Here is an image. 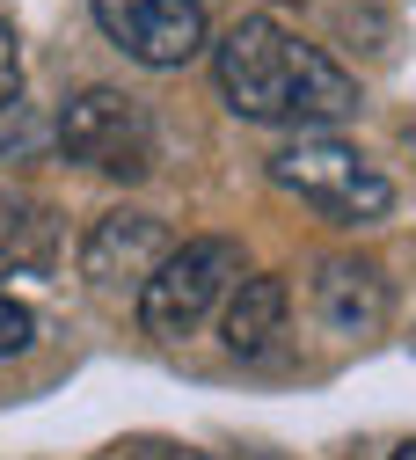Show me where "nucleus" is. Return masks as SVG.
Listing matches in <instances>:
<instances>
[{"instance_id": "1", "label": "nucleus", "mask_w": 416, "mask_h": 460, "mask_svg": "<svg viewBox=\"0 0 416 460\" xmlns=\"http://www.w3.org/2000/svg\"><path fill=\"white\" fill-rule=\"evenodd\" d=\"M212 74L234 118L249 125H343L358 110V81L270 15H242L212 44Z\"/></svg>"}, {"instance_id": "2", "label": "nucleus", "mask_w": 416, "mask_h": 460, "mask_svg": "<svg viewBox=\"0 0 416 460\" xmlns=\"http://www.w3.org/2000/svg\"><path fill=\"white\" fill-rule=\"evenodd\" d=\"M242 278H249L242 242H226V234L175 242V249H168V263L139 285V322H146V336H161V343L198 336V329H205V314H212V307H219Z\"/></svg>"}, {"instance_id": "3", "label": "nucleus", "mask_w": 416, "mask_h": 460, "mask_svg": "<svg viewBox=\"0 0 416 460\" xmlns=\"http://www.w3.org/2000/svg\"><path fill=\"white\" fill-rule=\"evenodd\" d=\"M270 183L292 190L300 205H314L322 219H343V226L387 219V205H394V183L380 176L358 146H343V139H300V146H285L270 161Z\"/></svg>"}, {"instance_id": "4", "label": "nucleus", "mask_w": 416, "mask_h": 460, "mask_svg": "<svg viewBox=\"0 0 416 460\" xmlns=\"http://www.w3.org/2000/svg\"><path fill=\"white\" fill-rule=\"evenodd\" d=\"M58 154L95 168V176H117V183H139L154 168V118L139 110V95L125 88H81L51 125Z\"/></svg>"}, {"instance_id": "5", "label": "nucleus", "mask_w": 416, "mask_h": 460, "mask_svg": "<svg viewBox=\"0 0 416 460\" xmlns=\"http://www.w3.org/2000/svg\"><path fill=\"white\" fill-rule=\"evenodd\" d=\"M95 22L139 66H183L205 51V8L198 0H95Z\"/></svg>"}, {"instance_id": "6", "label": "nucleus", "mask_w": 416, "mask_h": 460, "mask_svg": "<svg viewBox=\"0 0 416 460\" xmlns=\"http://www.w3.org/2000/svg\"><path fill=\"white\" fill-rule=\"evenodd\" d=\"M168 249H175V234L154 212H102L88 249H81V270H88V285L117 293V285H146L168 263Z\"/></svg>"}, {"instance_id": "7", "label": "nucleus", "mask_w": 416, "mask_h": 460, "mask_svg": "<svg viewBox=\"0 0 416 460\" xmlns=\"http://www.w3.org/2000/svg\"><path fill=\"white\" fill-rule=\"evenodd\" d=\"M314 307L336 336H373L387 322V285L373 263H350V256H329L322 278H314Z\"/></svg>"}, {"instance_id": "8", "label": "nucleus", "mask_w": 416, "mask_h": 460, "mask_svg": "<svg viewBox=\"0 0 416 460\" xmlns=\"http://www.w3.org/2000/svg\"><path fill=\"white\" fill-rule=\"evenodd\" d=\"M58 263V212L30 190H0V278H37Z\"/></svg>"}, {"instance_id": "9", "label": "nucleus", "mask_w": 416, "mask_h": 460, "mask_svg": "<svg viewBox=\"0 0 416 460\" xmlns=\"http://www.w3.org/2000/svg\"><path fill=\"white\" fill-rule=\"evenodd\" d=\"M278 329H285V278H242L226 293V351L263 358Z\"/></svg>"}, {"instance_id": "10", "label": "nucleus", "mask_w": 416, "mask_h": 460, "mask_svg": "<svg viewBox=\"0 0 416 460\" xmlns=\"http://www.w3.org/2000/svg\"><path fill=\"white\" fill-rule=\"evenodd\" d=\"M37 139H44V125L30 118V102L8 95V102H0V154H30Z\"/></svg>"}, {"instance_id": "11", "label": "nucleus", "mask_w": 416, "mask_h": 460, "mask_svg": "<svg viewBox=\"0 0 416 460\" xmlns=\"http://www.w3.org/2000/svg\"><path fill=\"white\" fill-rule=\"evenodd\" d=\"M30 336H37V322H30V307H22V300H8V293H0V358H15V351H22Z\"/></svg>"}, {"instance_id": "12", "label": "nucleus", "mask_w": 416, "mask_h": 460, "mask_svg": "<svg viewBox=\"0 0 416 460\" xmlns=\"http://www.w3.org/2000/svg\"><path fill=\"white\" fill-rule=\"evenodd\" d=\"M8 95H15V30L0 22V102H8Z\"/></svg>"}, {"instance_id": "13", "label": "nucleus", "mask_w": 416, "mask_h": 460, "mask_svg": "<svg viewBox=\"0 0 416 460\" xmlns=\"http://www.w3.org/2000/svg\"><path fill=\"white\" fill-rule=\"evenodd\" d=\"M394 460H416V438H409V446H402V453H394Z\"/></svg>"}]
</instances>
